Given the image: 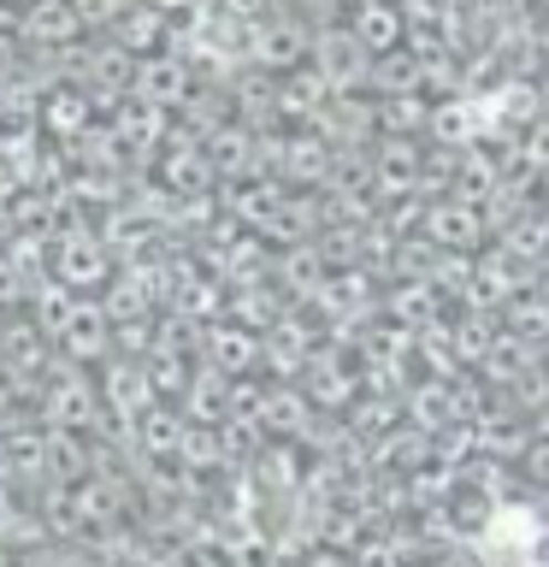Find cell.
<instances>
[{"label": "cell", "instance_id": "obj_10", "mask_svg": "<svg viewBox=\"0 0 549 567\" xmlns=\"http://www.w3.org/2000/svg\"><path fill=\"white\" fill-rule=\"evenodd\" d=\"M101 7H113V12H118V7H124V0H101Z\"/></svg>", "mask_w": 549, "mask_h": 567}, {"label": "cell", "instance_id": "obj_3", "mask_svg": "<svg viewBox=\"0 0 549 567\" xmlns=\"http://www.w3.org/2000/svg\"><path fill=\"white\" fill-rule=\"evenodd\" d=\"M53 272H60L65 290H95V284H106V248L101 237H65L60 248H53Z\"/></svg>", "mask_w": 549, "mask_h": 567}, {"label": "cell", "instance_id": "obj_7", "mask_svg": "<svg viewBox=\"0 0 549 567\" xmlns=\"http://www.w3.org/2000/svg\"><path fill=\"white\" fill-rule=\"evenodd\" d=\"M361 24H354V35H361V48H384L390 42V35H396V18H390L384 7H379V0H361Z\"/></svg>", "mask_w": 549, "mask_h": 567}, {"label": "cell", "instance_id": "obj_1", "mask_svg": "<svg viewBox=\"0 0 549 567\" xmlns=\"http://www.w3.org/2000/svg\"><path fill=\"white\" fill-rule=\"evenodd\" d=\"M106 331H113V319H106L101 301H71L53 337H60V349L71 354V361H95V354L106 349Z\"/></svg>", "mask_w": 549, "mask_h": 567}, {"label": "cell", "instance_id": "obj_8", "mask_svg": "<svg viewBox=\"0 0 549 567\" xmlns=\"http://www.w3.org/2000/svg\"><path fill=\"white\" fill-rule=\"evenodd\" d=\"M83 89H60V101H48V124H60V131H77L83 124Z\"/></svg>", "mask_w": 549, "mask_h": 567}, {"label": "cell", "instance_id": "obj_9", "mask_svg": "<svg viewBox=\"0 0 549 567\" xmlns=\"http://www.w3.org/2000/svg\"><path fill=\"white\" fill-rule=\"evenodd\" d=\"M260 60H272V65L296 60V30H272V35H260Z\"/></svg>", "mask_w": 549, "mask_h": 567}, {"label": "cell", "instance_id": "obj_2", "mask_svg": "<svg viewBox=\"0 0 549 567\" xmlns=\"http://www.w3.org/2000/svg\"><path fill=\"white\" fill-rule=\"evenodd\" d=\"M189 95V71L177 53H154V60H142L136 65V78H131V101H148V106H177Z\"/></svg>", "mask_w": 549, "mask_h": 567}, {"label": "cell", "instance_id": "obj_4", "mask_svg": "<svg viewBox=\"0 0 549 567\" xmlns=\"http://www.w3.org/2000/svg\"><path fill=\"white\" fill-rule=\"evenodd\" d=\"M83 35V18L71 0H30V12H24V42L35 48H71Z\"/></svg>", "mask_w": 549, "mask_h": 567}, {"label": "cell", "instance_id": "obj_6", "mask_svg": "<svg viewBox=\"0 0 549 567\" xmlns=\"http://www.w3.org/2000/svg\"><path fill=\"white\" fill-rule=\"evenodd\" d=\"M159 30H166V12L148 7V0H124V7H118V24H113V42L136 53V48L159 42Z\"/></svg>", "mask_w": 549, "mask_h": 567}, {"label": "cell", "instance_id": "obj_5", "mask_svg": "<svg viewBox=\"0 0 549 567\" xmlns=\"http://www.w3.org/2000/svg\"><path fill=\"white\" fill-rule=\"evenodd\" d=\"M319 65H325L331 83H354L366 71V48L354 30H325L319 35Z\"/></svg>", "mask_w": 549, "mask_h": 567}]
</instances>
